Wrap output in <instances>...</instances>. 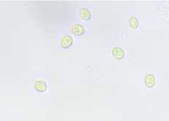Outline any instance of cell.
I'll return each mask as SVG.
<instances>
[{
	"label": "cell",
	"mask_w": 169,
	"mask_h": 121,
	"mask_svg": "<svg viewBox=\"0 0 169 121\" xmlns=\"http://www.w3.org/2000/svg\"><path fill=\"white\" fill-rule=\"evenodd\" d=\"M34 88H35V89L37 90V91L39 92H43L46 90L47 86L46 83L43 81H37L36 82L35 85H34Z\"/></svg>",
	"instance_id": "8992f818"
},
{
	"label": "cell",
	"mask_w": 169,
	"mask_h": 121,
	"mask_svg": "<svg viewBox=\"0 0 169 121\" xmlns=\"http://www.w3.org/2000/svg\"><path fill=\"white\" fill-rule=\"evenodd\" d=\"M80 16L82 20L88 21L91 18V12L87 8H82L80 11Z\"/></svg>",
	"instance_id": "5b68a950"
},
{
	"label": "cell",
	"mask_w": 169,
	"mask_h": 121,
	"mask_svg": "<svg viewBox=\"0 0 169 121\" xmlns=\"http://www.w3.org/2000/svg\"><path fill=\"white\" fill-rule=\"evenodd\" d=\"M145 83L147 87H153L156 83V79L153 74H148L145 78Z\"/></svg>",
	"instance_id": "277c9868"
},
{
	"label": "cell",
	"mask_w": 169,
	"mask_h": 121,
	"mask_svg": "<svg viewBox=\"0 0 169 121\" xmlns=\"http://www.w3.org/2000/svg\"><path fill=\"white\" fill-rule=\"evenodd\" d=\"M112 55L116 59H121L125 57V53L124 50L121 48H114L112 50Z\"/></svg>",
	"instance_id": "7a4b0ae2"
},
{
	"label": "cell",
	"mask_w": 169,
	"mask_h": 121,
	"mask_svg": "<svg viewBox=\"0 0 169 121\" xmlns=\"http://www.w3.org/2000/svg\"><path fill=\"white\" fill-rule=\"evenodd\" d=\"M129 25L131 28L136 29L139 27V21L135 16H133V17L130 18Z\"/></svg>",
	"instance_id": "52a82bcc"
},
{
	"label": "cell",
	"mask_w": 169,
	"mask_h": 121,
	"mask_svg": "<svg viewBox=\"0 0 169 121\" xmlns=\"http://www.w3.org/2000/svg\"><path fill=\"white\" fill-rule=\"evenodd\" d=\"M72 44H73V39L71 36H64L61 39V46L64 49L72 46Z\"/></svg>",
	"instance_id": "6da1fadb"
},
{
	"label": "cell",
	"mask_w": 169,
	"mask_h": 121,
	"mask_svg": "<svg viewBox=\"0 0 169 121\" xmlns=\"http://www.w3.org/2000/svg\"><path fill=\"white\" fill-rule=\"evenodd\" d=\"M72 32L76 36L83 35L85 33V28L81 25L75 24L72 26Z\"/></svg>",
	"instance_id": "3957f363"
}]
</instances>
